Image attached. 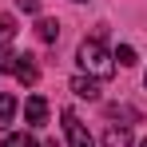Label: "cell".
<instances>
[{"label": "cell", "instance_id": "6da1fadb", "mask_svg": "<svg viewBox=\"0 0 147 147\" xmlns=\"http://www.w3.org/2000/svg\"><path fill=\"white\" fill-rule=\"evenodd\" d=\"M76 60H80V68L92 80H111L115 76V56L103 48V40H84L80 52H76Z\"/></svg>", "mask_w": 147, "mask_h": 147}, {"label": "cell", "instance_id": "7a4b0ae2", "mask_svg": "<svg viewBox=\"0 0 147 147\" xmlns=\"http://www.w3.org/2000/svg\"><path fill=\"white\" fill-rule=\"evenodd\" d=\"M4 68L16 76L20 84H36V80H40V68H36V60H32L28 52H24V56H8V60H4Z\"/></svg>", "mask_w": 147, "mask_h": 147}, {"label": "cell", "instance_id": "3957f363", "mask_svg": "<svg viewBox=\"0 0 147 147\" xmlns=\"http://www.w3.org/2000/svg\"><path fill=\"white\" fill-rule=\"evenodd\" d=\"M64 131H68V143L72 147H96V139L88 135V127L76 119V111H64Z\"/></svg>", "mask_w": 147, "mask_h": 147}, {"label": "cell", "instance_id": "277c9868", "mask_svg": "<svg viewBox=\"0 0 147 147\" xmlns=\"http://www.w3.org/2000/svg\"><path fill=\"white\" fill-rule=\"evenodd\" d=\"M12 40H16V20L0 12V64L12 56V52H8V48H12Z\"/></svg>", "mask_w": 147, "mask_h": 147}, {"label": "cell", "instance_id": "5b68a950", "mask_svg": "<svg viewBox=\"0 0 147 147\" xmlns=\"http://www.w3.org/2000/svg\"><path fill=\"white\" fill-rule=\"evenodd\" d=\"M24 119L32 123V127H40V123L48 119V99H44V96H32L24 103Z\"/></svg>", "mask_w": 147, "mask_h": 147}, {"label": "cell", "instance_id": "8992f818", "mask_svg": "<svg viewBox=\"0 0 147 147\" xmlns=\"http://www.w3.org/2000/svg\"><path fill=\"white\" fill-rule=\"evenodd\" d=\"M103 147H131V131L127 127H107L103 131Z\"/></svg>", "mask_w": 147, "mask_h": 147}, {"label": "cell", "instance_id": "52a82bcc", "mask_svg": "<svg viewBox=\"0 0 147 147\" xmlns=\"http://www.w3.org/2000/svg\"><path fill=\"white\" fill-rule=\"evenodd\" d=\"M72 92L80 99H99V88H96V80H84V76H76L72 80Z\"/></svg>", "mask_w": 147, "mask_h": 147}, {"label": "cell", "instance_id": "ba28073f", "mask_svg": "<svg viewBox=\"0 0 147 147\" xmlns=\"http://www.w3.org/2000/svg\"><path fill=\"white\" fill-rule=\"evenodd\" d=\"M36 36H40L44 44H56V36H60V24H56V20H40V24H36Z\"/></svg>", "mask_w": 147, "mask_h": 147}, {"label": "cell", "instance_id": "9c48e42d", "mask_svg": "<svg viewBox=\"0 0 147 147\" xmlns=\"http://www.w3.org/2000/svg\"><path fill=\"white\" fill-rule=\"evenodd\" d=\"M16 115V96H0V127H8Z\"/></svg>", "mask_w": 147, "mask_h": 147}, {"label": "cell", "instance_id": "30bf717a", "mask_svg": "<svg viewBox=\"0 0 147 147\" xmlns=\"http://www.w3.org/2000/svg\"><path fill=\"white\" fill-rule=\"evenodd\" d=\"M4 147H40V143H36L32 135H24V131H20V135H8V139H4Z\"/></svg>", "mask_w": 147, "mask_h": 147}, {"label": "cell", "instance_id": "8fae6325", "mask_svg": "<svg viewBox=\"0 0 147 147\" xmlns=\"http://www.w3.org/2000/svg\"><path fill=\"white\" fill-rule=\"evenodd\" d=\"M115 60H119L123 68H131V64H135V48H127V44H123V48L115 52Z\"/></svg>", "mask_w": 147, "mask_h": 147}, {"label": "cell", "instance_id": "7c38bea8", "mask_svg": "<svg viewBox=\"0 0 147 147\" xmlns=\"http://www.w3.org/2000/svg\"><path fill=\"white\" fill-rule=\"evenodd\" d=\"M16 4H20L24 12H36V8H40V0H16Z\"/></svg>", "mask_w": 147, "mask_h": 147}, {"label": "cell", "instance_id": "4fadbf2b", "mask_svg": "<svg viewBox=\"0 0 147 147\" xmlns=\"http://www.w3.org/2000/svg\"><path fill=\"white\" fill-rule=\"evenodd\" d=\"M139 147H147V139H143V143H139Z\"/></svg>", "mask_w": 147, "mask_h": 147}, {"label": "cell", "instance_id": "5bb4252c", "mask_svg": "<svg viewBox=\"0 0 147 147\" xmlns=\"http://www.w3.org/2000/svg\"><path fill=\"white\" fill-rule=\"evenodd\" d=\"M143 84H147V76H143Z\"/></svg>", "mask_w": 147, "mask_h": 147}]
</instances>
